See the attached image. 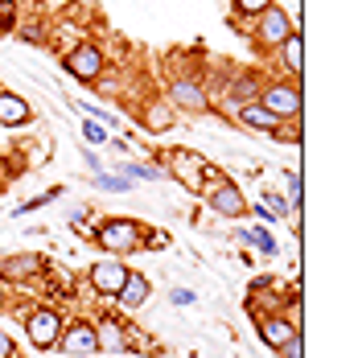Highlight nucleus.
I'll return each mask as SVG.
<instances>
[{"label": "nucleus", "mask_w": 358, "mask_h": 358, "mask_svg": "<svg viewBox=\"0 0 358 358\" xmlns=\"http://www.w3.org/2000/svg\"><path fill=\"white\" fill-rule=\"evenodd\" d=\"M95 243L108 251V255H132V251L144 243V227L136 218H103L95 227Z\"/></svg>", "instance_id": "obj_1"}, {"label": "nucleus", "mask_w": 358, "mask_h": 358, "mask_svg": "<svg viewBox=\"0 0 358 358\" xmlns=\"http://www.w3.org/2000/svg\"><path fill=\"white\" fill-rule=\"evenodd\" d=\"M259 108H268L280 124H292V120H301V108H305V99H301V83H264L259 87V99H255Z\"/></svg>", "instance_id": "obj_2"}, {"label": "nucleus", "mask_w": 358, "mask_h": 358, "mask_svg": "<svg viewBox=\"0 0 358 358\" xmlns=\"http://www.w3.org/2000/svg\"><path fill=\"white\" fill-rule=\"evenodd\" d=\"M165 173L169 178H178L185 189H194V194H202V185H206V173H210V161L202 157V152H194V148H169L165 152Z\"/></svg>", "instance_id": "obj_3"}, {"label": "nucleus", "mask_w": 358, "mask_h": 358, "mask_svg": "<svg viewBox=\"0 0 358 358\" xmlns=\"http://www.w3.org/2000/svg\"><path fill=\"white\" fill-rule=\"evenodd\" d=\"M62 313L58 309H50V305H41L34 309L29 317H25V338L34 342L37 350H58V338H62Z\"/></svg>", "instance_id": "obj_4"}, {"label": "nucleus", "mask_w": 358, "mask_h": 358, "mask_svg": "<svg viewBox=\"0 0 358 358\" xmlns=\"http://www.w3.org/2000/svg\"><path fill=\"white\" fill-rule=\"evenodd\" d=\"M66 74L78 78V83H95L99 74L108 71V58H103V50L99 45H91V41H78L74 50H66Z\"/></svg>", "instance_id": "obj_5"}, {"label": "nucleus", "mask_w": 358, "mask_h": 358, "mask_svg": "<svg viewBox=\"0 0 358 358\" xmlns=\"http://www.w3.org/2000/svg\"><path fill=\"white\" fill-rule=\"evenodd\" d=\"M202 198H206V206L215 210L218 218H243L248 215V198H243V189L239 185H231V181L222 178V181H215V185H206L202 189Z\"/></svg>", "instance_id": "obj_6"}, {"label": "nucleus", "mask_w": 358, "mask_h": 358, "mask_svg": "<svg viewBox=\"0 0 358 358\" xmlns=\"http://www.w3.org/2000/svg\"><path fill=\"white\" fill-rule=\"evenodd\" d=\"M251 21H255V41H259L264 50H276V45L296 29V25L285 17V8H280V4H268V8H264L259 17H251Z\"/></svg>", "instance_id": "obj_7"}, {"label": "nucleus", "mask_w": 358, "mask_h": 358, "mask_svg": "<svg viewBox=\"0 0 358 358\" xmlns=\"http://www.w3.org/2000/svg\"><path fill=\"white\" fill-rule=\"evenodd\" d=\"M128 264H120V255H108L103 264H91V272H87V280H91V288H95V296H111L115 301V292L124 288V280H128Z\"/></svg>", "instance_id": "obj_8"}, {"label": "nucleus", "mask_w": 358, "mask_h": 358, "mask_svg": "<svg viewBox=\"0 0 358 358\" xmlns=\"http://www.w3.org/2000/svg\"><path fill=\"white\" fill-rule=\"evenodd\" d=\"M173 111H189V115H198V111L210 108V95H206V87L202 83H194V78H173L169 83V99H165Z\"/></svg>", "instance_id": "obj_9"}, {"label": "nucleus", "mask_w": 358, "mask_h": 358, "mask_svg": "<svg viewBox=\"0 0 358 358\" xmlns=\"http://www.w3.org/2000/svg\"><path fill=\"white\" fill-rule=\"evenodd\" d=\"M58 350L62 355H95V322H71L62 325V338H58Z\"/></svg>", "instance_id": "obj_10"}, {"label": "nucleus", "mask_w": 358, "mask_h": 358, "mask_svg": "<svg viewBox=\"0 0 358 358\" xmlns=\"http://www.w3.org/2000/svg\"><path fill=\"white\" fill-rule=\"evenodd\" d=\"M255 325H259V338H264V346H268V350H280L292 334H301L285 313H255Z\"/></svg>", "instance_id": "obj_11"}, {"label": "nucleus", "mask_w": 358, "mask_h": 358, "mask_svg": "<svg viewBox=\"0 0 358 358\" xmlns=\"http://www.w3.org/2000/svg\"><path fill=\"white\" fill-rule=\"evenodd\" d=\"M95 346H99L103 355H124V350H132L128 325L115 322V317H103V322H95Z\"/></svg>", "instance_id": "obj_12"}, {"label": "nucleus", "mask_w": 358, "mask_h": 358, "mask_svg": "<svg viewBox=\"0 0 358 358\" xmlns=\"http://www.w3.org/2000/svg\"><path fill=\"white\" fill-rule=\"evenodd\" d=\"M29 120H34L29 99L17 95V91H8V87H0V124H4V128H25Z\"/></svg>", "instance_id": "obj_13"}, {"label": "nucleus", "mask_w": 358, "mask_h": 358, "mask_svg": "<svg viewBox=\"0 0 358 358\" xmlns=\"http://www.w3.org/2000/svg\"><path fill=\"white\" fill-rule=\"evenodd\" d=\"M41 268H45L41 255L21 251V255H8V259L0 264V276H4V280H34V276H41Z\"/></svg>", "instance_id": "obj_14"}, {"label": "nucleus", "mask_w": 358, "mask_h": 358, "mask_svg": "<svg viewBox=\"0 0 358 358\" xmlns=\"http://www.w3.org/2000/svg\"><path fill=\"white\" fill-rule=\"evenodd\" d=\"M276 54H280V66L288 71V78L296 83L301 71H305V41H301V29H292V34L276 45Z\"/></svg>", "instance_id": "obj_15"}, {"label": "nucleus", "mask_w": 358, "mask_h": 358, "mask_svg": "<svg viewBox=\"0 0 358 358\" xmlns=\"http://www.w3.org/2000/svg\"><path fill=\"white\" fill-rule=\"evenodd\" d=\"M148 296H152V285L144 280L141 272H128V280H124V288L115 292V301H120L124 309H144V305H148Z\"/></svg>", "instance_id": "obj_16"}, {"label": "nucleus", "mask_w": 358, "mask_h": 358, "mask_svg": "<svg viewBox=\"0 0 358 358\" xmlns=\"http://www.w3.org/2000/svg\"><path fill=\"white\" fill-rule=\"evenodd\" d=\"M235 115H239V124H243V128H259V132H280V120H276V115H272L268 108H259V103H248V108H239Z\"/></svg>", "instance_id": "obj_17"}, {"label": "nucleus", "mask_w": 358, "mask_h": 358, "mask_svg": "<svg viewBox=\"0 0 358 358\" xmlns=\"http://www.w3.org/2000/svg\"><path fill=\"white\" fill-rule=\"evenodd\" d=\"M169 124H173V108H169L165 99H157V103L144 108V128H152V132H169Z\"/></svg>", "instance_id": "obj_18"}, {"label": "nucleus", "mask_w": 358, "mask_h": 358, "mask_svg": "<svg viewBox=\"0 0 358 358\" xmlns=\"http://www.w3.org/2000/svg\"><path fill=\"white\" fill-rule=\"evenodd\" d=\"M243 239H248V243H255L264 255H276V239H272L264 227H251V231H243Z\"/></svg>", "instance_id": "obj_19"}, {"label": "nucleus", "mask_w": 358, "mask_h": 358, "mask_svg": "<svg viewBox=\"0 0 358 358\" xmlns=\"http://www.w3.org/2000/svg\"><path fill=\"white\" fill-rule=\"evenodd\" d=\"M111 132H108V124H99V120H83V141L87 144H103Z\"/></svg>", "instance_id": "obj_20"}, {"label": "nucleus", "mask_w": 358, "mask_h": 358, "mask_svg": "<svg viewBox=\"0 0 358 358\" xmlns=\"http://www.w3.org/2000/svg\"><path fill=\"white\" fill-rule=\"evenodd\" d=\"M95 185H99V189H115V194H124V189H132V178H111V173H95Z\"/></svg>", "instance_id": "obj_21"}, {"label": "nucleus", "mask_w": 358, "mask_h": 358, "mask_svg": "<svg viewBox=\"0 0 358 358\" xmlns=\"http://www.w3.org/2000/svg\"><path fill=\"white\" fill-rule=\"evenodd\" d=\"M276 355H280V358H305V334H292Z\"/></svg>", "instance_id": "obj_22"}, {"label": "nucleus", "mask_w": 358, "mask_h": 358, "mask_svg": "<svg viewBox=\"0 0 358 358\" xmlns=\"http://www.w3.org/2000/svg\"><path fill=\"white\" fill-rule=\"evenodd\" d=\"M268 4H276V0H235V13L239 17H259Z\"/></svg>", "instance_id": "obj_23"}, {"label": "nucleus", "mask_w": 358, "mask_h": 358, "mask_svg": "<svg viewBox=\"0 0 358 358\" xmlns=\"http://www.w3.org/2000/svg\"><path fill=\"white\" fill-rule=\"evenodd\" d=\"M124 169H128V178H144V181L165 178V169H152V165H124Z\"/></svg>", "instance_id": "obj_24"}, {"label": "nucleus", "mask_w": 358, "mask_h": 358, "mask_svg": "<svg viewBox=\"0 0 358 358\" xmlns=\"http://www.w3.org/2000/svg\"><path fill=\"white\" fill-rule=\"evenodd\" d=\"M13 21H17V0H0V34L13 29Z\"/></svg>", "instance_id": "obj_25"}, {"label": "nucleus", "mask_w": 358, "mask_h": 358, "mask_svg": "<svg viewBox=\"0 0 358 358\" xmlns=\"http://www.w3.org/2000/svg\"><path fill=\"white\" fill-rule=\"evenodd\" d=\"M285 317L292 325H296V329H305V325H301V296H288V309H285Z\"/></svg>", "instance_id": "obj_26"}, {"label": "nucleus", "mask_w": 358, "mask_h": 358, "mask_svg": "<svg viewBox=\"0 0 358 358\" xmlns=\"http://www.w3.org/2000/svg\"><path fill=\"white\" fill-rule=\"evenodd\" d=\"M0 358H17V346H13V338L0 329Z\"/></svg>", "instance_id": "obj_27"}, {"label": "nucleus", "mask_w": 358, "mask_h": 358, "mask_svg": "<svg viewBox=\"0 0 358 358\" xmlns=\"http://www.w3.org/2000/svg\"><path fill=\"white\" fill-rule=\"evenodd\" d=\"M45 202H50L45 194H41V198H29V202H25V206H17L13 215H29V210H37V206H45Z\"/></svg>", "instance_id": "obj_28"}, {"label": "nucleus", "mask_w": 358, "mask_h": 358, "mask_svg": "<svg viewBox=\"0 0 358 358\" xmlns=\"http://www.w3.org/2000/svg\"><path fill=\"white\" fill-rule=\"evenodd\" d=\"M194 301H198V296H194L189 288H173V305H194Z\"/></svg>", "instance_id": "obj_29"}, {"label": "nucleus", "mask_w": 358, "mask_h": 358, "mask_svg": "<svg viewBox=\"0 0 358 358\" xmlns=\"http://www.w3.org/2000/svg\"><path fill=\"white\" fill-rule=\"evenodd\" d=\"M83 161H87V165H91V169H95V173H103V165H99V157H95V152H91V148H83Z\"/></svg>", "instance_id": "obj_30"}, {"label": "nucleus", "mask_w": 358, "mask_h": 358, "mask_svg": "<svg viewBox=\"0 0 358 358\" xmlns=\"http://www.w3.org/2000/svg\"><path fill=\"white\" fill-rule=\"evenodd\" d=\"M144 243H148V248H165L169 239H165V235H144Z\"/></svg>", "instance_id": "obj_31"}, {"label": "nucleus", "mask_w": 358, "mask_h": 358, "mask_svg": "<svg viewBox=\"0 0 358 358\" xmlns=\"http://www.w3.org/2000/svg\"><path fill=\"white\" fill-rule=\"evenodd\" d=\"M0 309H4V288H0Z\"/></svg>", "instance_id": "obj_32"}, {"label": "nucleus", "mask_w": 358, "mask_h": 358, "mask_svg": "<svg viewBox=\"0 0 358 358\" xmlns=\"http://www.w3.org/2000/svg\"><path fill=\"white\" fill-rule=\"evenodd\" d=\"M0 165H4V152H0Z\"/></svg>", "instance_id": "obj_33"}, {"label": "nucleus", "mask_w": 358, "mask_h": 358, "mask_svg": "<svg viewBox=\"0 0 358 358\" xmlns=\"http://www.w3.org/2000/svg\"><path fill=\"white\" fill-rule=\"evenodd\" d=\"M0 194H4V181H0Z\"/></svg>", "instance_id": "obj_34"}]
</instances>
